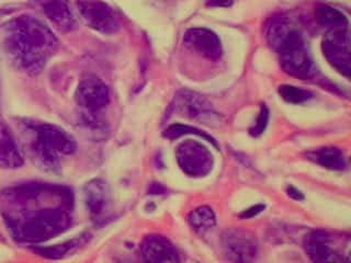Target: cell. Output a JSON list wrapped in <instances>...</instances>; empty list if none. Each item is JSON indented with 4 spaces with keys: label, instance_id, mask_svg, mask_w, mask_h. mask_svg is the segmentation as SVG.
Masks as SVG:
<instances>
[{
    "label": "cell",
    "instance_id": "6da1fadb",
    "mask_svg": "<svg viewBox=\"0 0 351 263\" xmlns=\"http://www.w3.org/2000/svg\"><path fill=\"white\" fill-rule=\"evenodd\" d=\"M5 42L14 63L31 75L43 71L58 44L52 31L30 16H18L5 25Z\"/></svg>",
    "mask_w": 351,
    "mask_h": 263
},
{
    "label": "cell",
    "instance_id": "7a4b0ae2",
    "mask_svg": "<svg viewBox=\"0 0 351 263\" xmlns=\"http://www.w3.org/2000/svg\"><path fill=\"white\" fill-rule=\"evenodd\" d=\"M33 153L42 167L47 170L56 171L60 166V157L69 156L76 151L74 138L58 126L38 124L33 126Z\"/></svg>",
    "mask_w": 351,
    "mask_h": 263
},
{
    "label": "cell",
    "instance_id": "3957f363",
    "mask_svg": "<svg viewBox=\"0 0 351 263\" xmlns=\"http://www.w3.org/2000/svg\"><path fill=\"white\" fill-rule=\"evenodd\" d=\"M71 219L63 206H54L38 210L27 219L20 222L16 221L11 225V228L20 240L42 242L65 231Z\"/></svg>",
    "mask_w": 351,
    "mask_h": 263
},
{
    "label": "cell",
    "instance_id": "277c9868",
    "mask_svg": "<svg viewBox=\"0 0 351 263\" xmlns=\"http://www.w3.org/2000/svg\"><path fill=\"white\" fill-rule=\"evenodd\" d=\"M274 49L279 55L280 65L285 73L299 79L312 77V58L301 33L295 27H292Z\"/></svg>",
    "mask_w": 351,
    "mask_h": 263
},
{
    "label": "cell",
    "instance_id": "5b68a950",
    "mask_svg": "<svg viewBox=\"0 0 351 263\" xmlns=\"http://www.w3.org/2000/svg\"><path fill=\"white\" fill-rule=\"evenodd\" d=\"M176 158L180 169L192 178L206 177L213 168L211 151L195 140H188L180 142L176 151Z\"/></svg>",
    "mask_w": 351,
    "mask_h": 263
},
{
    "label": "cell",
    "instance_id": "8992f818",
    "mask_svg": "<svg viewBox=\"0 0 351 263\" xmlns=\"http://www.w3.org/2000/svg\"><path fill=\"white\" fill-rule=\"evenodd\" d=\"M223 252L232 262H254L257 259L258 242L255 235L241 228L226 229L221 239Z\"/></svg>",
    "mask_w": 351,
    "mask_h": 263
},
{
    "label": "cell",
    "instance_id": "52a82bcc",
    "mask_svg": "<svg viewBox=\"0 0 351 263\" xmlns=\"http://www.w3.org/2000/svg\"><path fill=\"white\" fill-rule=\"evenodd\" d=\"M77 8L86 25L97 32L113 34L120 30L119 16L102 0H78Z\"/></svg>",
    "mask_w": 351,
    "mask_h": 263
},
{
    "label": "cell",
    "instance_id": "ba28073f",
    "mask_svg": "<svg viewBox=\"0 0 351 263\" xmlns=\"http://www.w3.org/2000/svg\"><path fill=\"white\" fill-rule=\"evenodd\" d=\"M324 56L338 73L350 78V33L347 30L327 31L322 43Z\"/></svg>",
    "mask_w": 351,
    "mask_h": 263
},
{
    "label": "cell",
    "instance_id": "9c48e42d",
    "mask_svg": "<svg viewBox=\"0 0 351 263\" xmlns=\"http://www.w3.org/2000/svg\"><path fill=\"white\" fill-rule=\"evenodd\" d=\"M76 101L88 113H97L110 102L108 86L96 76L85 77L77 87Z\"/></svg>",
    "mask_w": 351,
    "mask_h": 263
},
{
    "label": "cell",
    "instance_id": "30bf717a",
    "mask_svg": "<svg viewBox=\"0 0 351 263\" xmlns=\"http://www.w3.org/2000/svg\"><path fill=\"white\" fill-rule=\"evenodd\" d=\"M176 108L179 112L201 123L214 125L221 122L219 114L215 112L211 103L206 98L192 91H181L176 98Z\"/></svg>",
    "mask_w": 351,
    "mask_h": 263
},
{
    "label": "cell",
    "instance_id": "8fae6325",
    "mask_svg": "<svg viewBox=\"0 0 351 263\" xmlns=\"http://www.w3.org/2000/svg\"><path fill=\"white\" fill-rule=\"evenodd\" d=\"M186 47L202 58L217 60L222 56V44L217 33L206 27H191L184 33Z\"/></svg>",
    "mask_w": 351,
    "mask_h": 263
},
{
    "label": "cell",
    "instance_id": "7c38bea8",
    "mask_svg": "<svg viewBox=\"0 0 351 263\" xmlns=\"http://www.w3.org/2000/svg\"><path fill=\"white\" fill-rule=\"evenodd\" d=\"M332 236L325 230H313L303 240L305 252L313 262H339L341 259L332 248Z\"/></svg>",
    "mask_w": 351,
    "mask_h": 263
},
{
    "label": "cell",
    "instance_id": "4fadbf2b",
    "mask_svg": "<svg viewBox=\"0 0 351 263\" xmlns=\"http://www.w3.org/2000/svg\"><path fill=\"white\" fill-rule=\"evenodd\" d=\"M144 260L152 263L179 262L178 252L173 245L162 236L149 235L141 245Z\"/></svg>",
    "mask_w": 351,
    "mask_h": 263
},
{
    "label": "cell",
    "instance_id": "5bb4252c",
    "mask_svg": "<svg viewBox=\"0 0 351 263\" xmlns=\"http://www.w3.org/2000/svg\"><path fill=\"white\" fill-rule=\"evenodd\" d=\"M42 10L47 19L62 32L76 30V16L69 0H40Z\"/></svg>",
    "mask_w": 351,
    "mask_h": 263
},
{
    "label": "cell",
    "instance_id": "9a60e30c",
    "mask_svg": "<svg viewBox=\"0 0 351 263\" xmlns=\"http://www.w3.org/2000/svg\"><path fill=\"white\" fill-rule=\"evenodd\" d=\"M85 201L88 211L93 217L102 216L109 205V190L106 182L100 179L88 182L85 186Z\"/></svg>",
    "mask_w": 351,
    "mask_h": 263
},
{
    "label": "cell",
    "instance_id": "2e32d148",
    "mask_svg": "<svg viewBox=\"0 0 351 263\" xmlns=\"http://www.w3.org/2000/svg\"><path fill=\"white\" fill-rule=\"evenodd\" d=\"M25 162L21 151L7 126L0 123V167L14 169Z\"/></svg>",
    "mask_w": 351,
    "mask_h": 263
},
{
    "label": "cell",
    "instance_id": "e0dca14e",
    "mask_svg": "<svg viewBox=\"0 0 351 263\" xmlns=\"http://www.w3.org/2000/svg\"><path fill=\"white\" fill-rule=\"evenodd\" d=\"M307 158L322 167L335 171H341L347 168L345 155L339 148L322 147L307 153Z\"/></svg>",
    "mask_w": 351,
    "mask_h": 263
},
{
    "label": "cell",
    "instance_id": "ac0fdd59",
    "mask_svg": "<svg viewBox=\"0 0 351 263\" xmlns=\"http://www.w3.org/2000/svg\"><path fill=\"white\" fill-rule=\"evenodd\" d=\"M315 16L322 27H326L327 31L347 30L349 21L347 16L328 5H319L316 7Z\"/></svg>",
    "mask_w": 351,
    "mask_h": 263
},
{
    "label": "cell",
    "instance_id": "d6986e66",
    "mask_svg": "<svg viewBox=\"0 0 351 263\" xmlns=\"http://www.w3.org/2000/svg\"><path fill=\"white\" fill-rule=\"evenodd\" d=\"M188 222L195 233L204 235L215 226L217 216L210 206H199L189 214Z\"/></svg>",
    "mask_w": 351,
    "mask_h": 263
},
{
    "label": "cell",
    "instance_id": "ffe728a7",
    "mask_svg": "<svg viewBox=\"0 0 351 263\" xmlns=\"http://www.w3.org/2000/svg\"><path fill=\"white\" fill-rule=\"evenodd\" d=\"M279 95L285 101L292 104L303 103V102L310 100L313 97L311 91L305 90L303 88L291 85L280 86Z\"/></svg>",
    "mask_w": 351,
    "mask_h": 263
},
{
    "label": "cell",
    "instance_id": "44dd1931",
    "mask_svg": "<svg viewBox=\"0 0 351 263\" xmlns=\"http://www.w3.org/2000/svg\"><path fill=\"white\" fill-rule=\"evenodd\" d=\"M197 135V136L203 137L204 140L208 142H212L214 146H217L215 140L212 138L211 136H208L206 133H203L200 129L192 127L190 125H184V124H173V125L169 126L166 131H165L164 135L168 138H178V137L182 136V135Z\"/></svg>",
    "mask_w": 351,
    "mask_h": 263
},
{
    "label": "cell",
    "instance_id": "7402d4cb",
    "mask_svg": "<svg viewBox=\"0 0 351 263\" xmlns=\"http://www.w3.org/2000/svg\"><path fill=\"white\" fill-rule=\"evenodd\" d=\"M268 121L269 111L266 105L263 104V107H261L259 116L257 118V123L255 124L252 129H250V134L255 137L261 136L263 132H265V129H266L267 125H268Z\"/></svg>",
    "mask_w": 351,
    "mask_h": 263
},
{
    "label": "cell",
    "instance_id": "603a6c76",
    "mask_svg": "<svg viewBox=\"0 0 351 263\" xmlns=\"http://www.w3.org/2000/svg\"><path fill=\"white\" fill-rule=\"evenodd\" d=\"M71 247H74V242H69V244L62 245V246L54 247V248H42V249L36 250L40 252L41 255H45L47 258H60L65 255L66 252L71 249Z\"/></svg>",
    "mask_w": 351,
    "mask_h": 263
},
{
    "label": "cell",
    "instance_id": "cb8c5ba5",
    "mask_svg": "<svg viewBox=\"0 0 351 263\" xmlns=\"http://www.w3.org/2000/svg\"><path fill=\"white\" fill-rule=\"evenodd\" d=\"M263 210H265V205L258 204V205L252 206V208H248V210H245L239 216H241V218H252V217L257 216L258 214H261Z\"/></svg>",
    "mask_w": 351,
    "mask_h": 263
},
{
    "label": "cell",
    "instance_id": "d4e9b609",
    "mask_svg": "<svg viewBox=\"0 0 351 263\" xmlns=\"http://www.w3.org/2000/svg\"><path fill=\"white\" fill-rule=\"evenodd\" d=\"M233 3V0H208L206 5L213 8H228Z\"/></svg>",
    "mask_w": 351,
    "mask_h": 263
},
{
    "label": "cell",
    "instance_id": "484cf974",
    "mask_svg": "<svg viewBox=\"0 0 351 263\" xmlns=\"http://www.w3.org/2000/svg\"><path fill=\"white\" fill-rule=\"evenodd\" d=\"M288 195L291 199H293V200L296 201H302L304 199V197H303L301 192H300L299 190L295 189V188H293V186L288 188Z\"/></svg>",
    "mask_w": 351,
    "mask_h": 263
}]
</instances>
